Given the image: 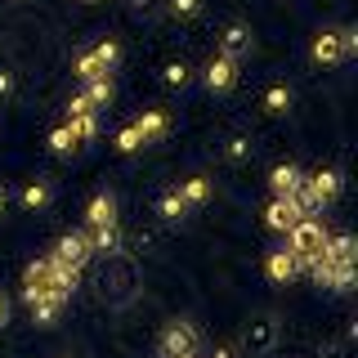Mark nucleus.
<instances>
[{
	"mask_svg": "<svg viewBox=\"0 0 358 358\" xmlns=\"http://www.w3.org/2000/svg\"><path fill=\"white\" fill-rule=\"evenodd\" d=\"M157 215H162L166 224H179V220H188V201L179 197V188H166V193L157 197Z\"/></svg>",
	"mask_w": 358,
	"mask_h": 358,
	"instance_id": "17",
	"label": "nucleus"
},
{
	"mask_svg": "<svg viewBox=\"0 0 358 358\" xmlns=\"http://www.w3.org/2000/svg\"><path fill=\"white\" fill-rule=\"evenodd\" d=\"M90 242H85V233H67V238H59L54 242V251H50V260L54 264H67V268H85V260H90Z\"/></svg>",
	"mask_w": 358,
	"mask_h": 358,
	"instance_id": "6",
	"label": "nucleus"
},
{
	"mask_svg": "<svg viewBox=\"0 0 358 358\" xmlns=\"http://www.w3.org/2000/svg\"><path fill=\"white\" fill-rule=\"evenodd\" d=\"M112 148H117V152H126V157L143 148V134L134 130V121H130V126H121V130H117V139H112Z\"/></svg>",
	"mask_w": 358,
	"mask_h": 358,
	"instance_id": "28",
	"label": "nucleus"
},
{
	"mask_svg": "<svg viewBox=\"0 0 358 358\" xmlns=\"http://www.w3.org/2000/svg\"><path fill=\"white\" fill-rule=\"evenodd\" d=\"M309 59L318 63V67H336V63H345V45H341V27L336 31H318L309 45Z\"/></svg>",
	"mask_w": 358,
	"mask_h": 358,
	"instance_id": "10",
	"label": "nucleus"
},
{
	"mask_svg": "<svg viewBox=\"0 0 358 358\" xmlns=\"http://www.w3.org/2000/svg\"><path fill=\"white\" fill-rule=\"evenodd\" d=\"M197 354V327L188 318L166 322V331L157 336V358H193Z\"/></svg>",
	"mask_w": 358,
	"mask_h": 358,
	"instance_id": "3",
	"label": "nucleus"
},
{
	"mask_svg": "<svg viewBox=\"0 0 358 358\" xmlns=\"http://www.w3.org/2000/svg\"><path fill=\"white\" fill-rule=\"evenodd\" d=\"M341 45H345V59H354V54H358V31L354 27H341Z\"/></svg>",
	"mask_w": 358,
	"mask_h": 358,
	"instance_id": "32",
	"label": "nucleus"
},
{
	"mask_svg": "<svg viewBox=\"0 0 358 358\" xmlns=\"http://www.w3.org/2000/svg\"><path fill=\"white\" fill-rule=\"evenodd\" d=\"M291 103H296V94H291V85H268L264 90V112L268 117H282V112H291Z\"/></svg>",
	"mask_w": 358,
	"mask_h": 358,
	"instance_id": "19",
	"label": "nucleus"
},
{
	"mask_svg": "<svg viewBox=\"0 0 358 358\" xmlns=\"http://www.w3.org/2000/svg\"><path fill=\"white\" fill-rule=\"evenodd\" d=\"M94 54H99V63H103L108 72L121 63V45H117V41H99V45H94Z\"/></svg>",
	"mask_w": 358,
	"mask_h": 358,
	"instance_id": "29",
	"label": "nucleus"
},
{
	"mask_svg": "<svg viewBox=\"0 0 358 358\" xmlns=\"http://www.w3.org/2000/svg\"><path fill=\"white\" fill-rule=\"evenodd\" d=\"M322 242H327V229H322V224L313 220V215H305V220L296 224V229L287 233V246L300 255V268H305V260H313V255L322 251Z\"/></svg>",
	"mask_w": 358,
	"mask_h": 358,
	"instance_id": "4",
	"label": "nucleus"
},
{
	"mask_svg": "<svg viewBox=\"0 0 358 358\" xmlns=\"http://www.w3.org/2000/svg\"><path fill=\"white\" fill-rule=\"evenodd\" d=\"M0 215H5V188H0Z\"/></svg>",
	"mask_w": 358,
	"mask_h": 358,
	"instance_id": "37",
	"label": "nucleus"
},
{
	"mask_svg": "<svg viewBox=\"0 0 358 358\" xmlns=\"http://www.w3.org/2000/svg\"><path fill=\"white\" fill-rule=\"evenodd\" d=\"M251 152H255V143L246 139V134H233L229 143H224V157H229L233 166H242V162H251Z\"/></svg>",
	"mask_w": 358,
	"mask_h": 358,
	"instance_id": "26",
	"label": "nucleus"
},
{
	"mask_svg": "<svg viewBox=\"0 0 358 358\" xmlns=\"http://www.w3.org/2000/svg\"><path fill=\"white\" fill-rule=\"evenodd\" d=\"M300 184H305V171H300V166H291V162L268 171V188H273V197H296Z\"/></svg>",
	"mask_w": 358,
	"mask_h": 358,
	"instance_id": "14",
	"label": "nucleus"
},
{
	"mask_svg": "<svg viewBox=\"0 0 358 358\" xmlns=\"http://www.w3.org/2000/svg\"><path fill=\"white\" fill-rule=\"evenodd\" d=\"M162 81L171 85V90H184V85H193V67H188L184 59H175V63L162 67Z\"/></svg>",
	"mask_w": 358,
	"mask_h": 358,
	"instance_id": "25",
	"label": "nucleus"
},
{
	"mask_svg": "<svg viewBox=\"0 0 358 358\" xmlns=\"http://www.w3.org/2000/svg\"><path fill=\"white\" fill-rule=\"evenodd\" d=\"M5 327H9V296L0 291V331H5Z\"/></svg>",
	"mask_w": 358,
	"mask_h": 358,
	"instance_id": "33",
	"label": "nucleus"
},
{
	"mask_svg": "<svg viewBox=\"0 0 358 358\" xmlns=\"http://www.w3.org/2000/svg\"><path fill=\"white\" fill-rule=\"evenodd\" d=\"M255 50V41H251V27H246V22H229V27L220 31V54L224 59H246V54Z\"/></svg>",
	"mask_w": 358,
	"mask_h": 358,
	"instance_id": "9",
	"label": "nucleus"
},
{
	"mask_svg": "<svg viewBox=\"0 0 358 358\" xmlns=\"http://www.w3.org/2000/svg\"><path fill=\"white\" fill-rule=\"evenodd\" d=\"M264 273L273 278V282H291V278L300 273V255L291 251V246H278V251H268V260H264Z\"/></svg>",
	"mask_w": 358,
	"mask_h": 358,
	"instance_id": "12",
	"label": "nucleus"
},
{
	"mask_svg": "<svg viewBox=\"0 0 358 358\" xmlns=\"http://www.w3.org/2000/svg\"><path fill=\"white\" fill-rule=\"evenodd\" d=\"M201 81H206L210 94H229V90L238 85V59H224V54H215V59L206 63V72H201Z\"/></svg>",
	"mask_w": 358,
	"mask_h": 358,
	"instance_id": "7",
	"label": "nucleus"
},
{
	"mask_svg": "<svg viewBox=\"0 0 358 358\" xmlns=\"http://www.w3.org/2000/svg\"><path fill=\"white\" fill-rule=\"evenodd\" d=\"M50 278H54V260H50V255H41V260H31L27 268H22V300L31 305V300H36L41 291L50 287Z\"/></svg>",
	"mask_w": 358,
	"mask_h": 358,
	"instance_id": "11",
	"label": "nucleus"
},
{
	"mask_svg": "<svg viewBox=\"0 0 358 358\" xmlns=\"http://www.w3.org/2000/svg\"><path fill=\"white\" fill-rule=\"evenodd\" d=\"M76 148H81V139L72 134V126H67V121H63L59 130H50V152H54V157H72Z\"/></svg>",
	"mask_w": 358,
	"mask_h": 358,
	"instance_id": "22",
	"label": "nucleus"
},
{
	"mask_svg": "<svg viewBox=\"0 0 358 358\" xmlns=\"http://www.w3.org/2000/svg\"><path fill=\"white\" fill-rule=\"evenodd\" d=\"M305 268H309V278L318 287H327V291H350L354 282H358V264L354 260H327V255H313V260H305Z\"/></svg>",
	"mask_w": 358,
	"mask_h": 358,
	"instance_id": "2",
	"label": "nucleus"
},
{
	"mask_svg": "<svg viewBox=\"0 0 358 358\" xmlns=\"http://www.w3.org/2000/svg\"><path fill=\"white\" fill-rule=\"evenodd\" d=\"M76 112H99V108H90L85 90H81V94H72V99H67V117H76Z\"/></svg>",
	"mask_w": 358,
	"mask_h": 358,
	"instance_id": "31",
	"label": "nucleus"
},
{
	"mask_svg": "<svg viewBox=\"0 0 358 358\" xmlns=\"http://www.w3.org/2000/svg\"><path fill=\"white\" fill-rule=\"evenodd\" d=\"M0 94H14V76L9 72H0Z\"/></svg>",
	"mask_w": 358,
	"mask_h": 358,
	"instance_id": "34",
	"label": "nucleus"
},
{
	"mask_svg": "<svg viewBox=\"0 0 358 358\" xmlns=\"http://www.w3.org/2000/svg\"><path fill=\"white\" fill-rule=\"evenodd\" d=\"M179 197L188 201V210H193V206H206V201H210V179L206 175H188L184 184H179Z\"/></svg>",
	"mask_w": 358,
	"mask_h": 358,
	"instance_id": "18",
	"label": "nucleus"
},
{
	"mask_svg": "<svg viewBox=\"0 0 358 358\" xmlns=\"http://www.w3.org/2000/svg\"><path fill=\"white\" fill-rule=\"evenodd\" d=\"M85 242H90V251H117L121 246V233H117V224H90L85 229Z\"/></svg>",
	"mask_w": 358,
	"mask_h": 358,
	"instance_id": "15",
	"label": "nucleus"
},
{
	"mask_svg": "<svg viewBox=\"0 0 358 358\" xmlns=\"http://www.w3.org/2000/svg\"><path fill=\"white\" fill-rule=\"evenodd\" d=\"M322 255H327V260H354V238L350 233H327Z\"/></svg>",
	"mask_w": 358,
	"mask_h": 358,
	"instance_id": "23",
	"label": "nucleus"
},
{
	"mask_svg": "<svg viewBox=\"0 0 358 358\" xmlns=\"http://www.w3.org/2000/svg\"><path fill=\"white\" fill-rule=\"evenodd\" d=\"M85 5H94V0H85Z\"/></svg>",
	"mask_w": 358,
	"mask_h": 358,
	"instance_id": "38",
	"label": "nucleus"
},
{
	"mask_svg": "<svg viewBox=\"0 0 358 358\" xmlns=\"http://www.w3.org/2000/svg\"><path fill=\"white\" fill-rule=\"evenodd\" d=\"M171 14L175 18H197L201 14V0H171Z\"/></svg>",
	"mask_w": 358,
	"mask_h": 358,
	"instance_id": "30",
	"label": "nucleus"
},
{
	"mask_svg": "<svg viewBox=\"0 0 358 358\" xmlns=\"http://www.w3.org/2000/svg\"><path fill=\"white\" fill-rule=\"evenodd\" d=\"M341 171H331V166H322V171H313V175H305V184H300V201H305V210L309 215H318L322 206H331L336 197H341Z\"/></svg>",
	"mask_w": 358,
	"mask_h": 358,
	"instance_id": "1",
	"label": "nucleus"
},
{
	"mask_svg": "<svg viewBox=\"0 0 358 358\" xmlns=\"http://www.w3.org/2000/svg\"><path fill=\"white\" fill-rule=\"evenodd\" d=\"M134 130L143 134V143H157V139L171 134V117H166L162 108H143L139 117H134Z\"/></svg>",
	"mask_w": 358,
	"mask_h": 358,
	"instance_id": "13",
	"label": "nucleus"
},
{
	"mask_svg": "<svg viewBox=\"0 0 358 358\" xmlns=\"http://www.w3.org/2000/svg\"><path fill=\"white\" fill-rule=\"evenodd\" d=\"M215 358H233V350H215Z\"/></svg>",
	"mask_w": 358,
	"mask_h": 358,
	"instance_id": "36",
	"label": "nucleus"
},
{
	"mask_svg": "<svg viewBox=\"0 0 358 358\" xmlns=\"http://www.w3.org/2000/svg\"><path fill=\"white\" fill-rule=\"evenodd\" d=\"M72 72L81 76V81H94V76H103L108 67L99 63V54H94V50H85V54H76V59H72Z\"/></svg>",
	"mask_w": 358,
	"mask_h": 358,
	"instance_id": "24",
	"label": "nucleus"
},
{
	"mask_svg": "<svg viewBox=\"0 0 358 358\" xmlns=\"http://www.w3.org/2000/svg\"><path fill=\"white\" fill-rule=\"evenodd\" d=\"M242 345H246V354H251V358L268 354V350L278 345V322H273V318H255L251 327L242 331Z\"/></svg>",
	"mask_w": 358,
	"mask_h": 358,
	"instance_id": "8",
	"label": "nucleus"
},
{
	"mask_svg": "<svg viewBox=\"0 0 358 358\" xmlns=\"http://www.w3.org/2000/svg\"><path fill=\"white\" fill-rule=\"evenodd\" d=\"M305 215H309V210H305V201H300V197H273V201L264 206V224H268L273 233H291Z\"/></svg>",
	"mask_w": 358,
	"mask_h": 358,
	"instance_id": "5",
	"label": "nucleus"
},
{
	"mask_svg": "<svg viewBox=\"0 0 358 358\" xmlns=\"http://www.w3.org/2000/svg\"><path fill=\"white\" fill-rule=\"evenodd\" d=\"M112 94H117V85H112V76H94V81H85V99H90V108H108L112 103Z\"/></svg>",
	"mask_w": 358,
	"mask_h": 358,
	"instance_id": "20",
	"label": "nucleus"
},
{
	"mask_svg": "<svg viewBox=\"0 0 358 358\" xmlns=\"http://www.w3.org/2000/svg\"><path fill=\"white\" fill-rule=\"evenodd\" d=\"M67 126H72V134L85 143V139L99 134V117H94V112H76V117H67Z\"/></svg>",
	"mask_w": 358,
	"mask_h": 358,
	"instance_id": "27",
	"label": "nucleus"
},
{
	"mask_svg": "<svg viewBox=\"0 0 358 358\" xmlns=\"http://www.w3.org/2000/svg\"><path fill=\"white\" fill-rule=\"evenodd\" d=\"M18 201H22V206H27V210H45V206H50V201H54V188L45 184V179H36V184H27V188H22V193H18Z\"/></svg>",
	"mask_w": 358,
	"mask_h": 358,
	"instance_id": "21",
	"label": "nucleus"
},
{
	"mask_svg": "<svg viewBox=\"0 0 358 358\" xmlns=\"http://www.w3.org/2000/svg\"><path fill=\"white\" fill-rule=\"evenodd\" d=\"M152 5V0H130V9H148Z\"/></svg>",
	"mask_w": 358,
	"mask_h": 358,
	"instance_id": "35",
	"label": "nucleus"
},
{
	"mask_svg": "<svg viewBox=\"0 0 358 358\" xmlns=\"http://www.w3.org/2000/svg\"><path fill=\"white\" fill-rule=\"evenodd\" d=\"M85 224H117V197L112 193H94L85 206Z\"/></svg>",
	"mask_w": 358,
	"mask_h": 358,
	"instance_id": "16",
	"label": "nucleus"
}]
</instances>
